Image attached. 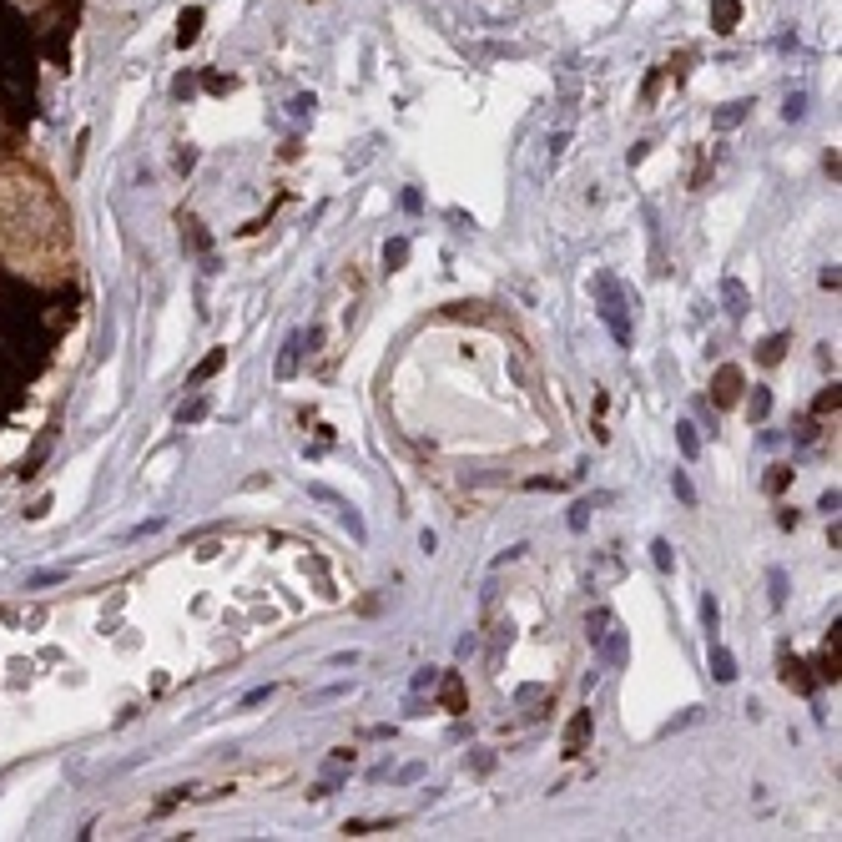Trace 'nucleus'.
I'll use <instances>...</instances> for the list:
<instances>
[{
    "instance_id": "obj_17",
    "label": "nucleus",
    "mask_w": 842,
    "mask_h": 842,
    "mask_svg": "<svg viewBox=\"0 0 842 842\" xmlns=\"http://www.w3.org/2000/svg\"><path fill=\"white\" fill-rule=\"evenodd\" d=\"M651 560H655V570H676V550H671V540H651Z\"/></svg>"
},
{
    "instance_id": "obj_6",
    "label": "nucleus",
    "mask_w": 842,
    "mask_h": 842,
    "mask_svg": "<svg viewBox=\"0 0 842 842\" xmlns=\"http://www.w3.org/2000/svg\"><path fill=\"white\" fill-rule=\"evenodd\" d=\"M298 353H303V333H293V338L282 344V359H278V378H293V374H298Z\"/></svg>"
},
{
    "instance_id": "obj_7",
    "label": "nucleus",
    "mask_w": 842,
    "mask_h": 842,
    "mask_svg": "<svg viewBox=\"0 0 842 842\" xmlns=\"http://www.w3.org/2000/svg\"><path fill=\"white\" fill-rule=\"evenodd\" d=\"M676 444H681V454H687V459H696V454H702V434H696V424H691V419L676 424Z\"/></svg>"
},
{
    "instance_id": "obj_8",
    "label": "nucleus",
    "mask_w": 842,
    "mask_h": 842,
    "mask_svg": "<svg viewBox=\"0 0 842 842\" xmlns=\"http://www.w3.org/2000/svg\"><path fill=\"white\" fill-rule=\"evenodd\" d=\"M333 510H338V520H344L348 530H353V540H363V535H369V530H363V520H359V510H353V504H348L344 495L333 499Z\"/></svg>"
},
{
    "instance_id": "obj_27",
    "label": "nucleus",
    "mask_w": 842,
    "mask_h": 842,
    "mask_svg": "<svg viewBox=\"0 0 842 842\" xmlns=\"http://www.w3.org/2000/svg\"><path fill=\"white\" fill-rule=\"evenodd\" d=\"M267 696H273V687H252L248 696H242V706H258V702H267Z\"/></svg>"
},
{
    "instance_id": "obj_3",
    "label": "nucleus",
    "mask_w": 842,
    "mask_h": 842,
    "mask_svg": "<svg viewBox=\"0 0 842 842\" xmlns=\"http://www.w3.org/2000/svg\"><path fill=\"white\" fill-rule=\"evenodd\" d=\"M711 676H717L721 687H732V681H736V655L727 651L717 636H711Z\"/></svg>"
},
{
    "instance_id": "obj_12",
    "label": "nucleus",
    "mask_w": 842,
    "mask_h": 842,
    "mask_svg": "<svg viewBox=\"0 0 842 842\" xmlns=\"http://www.w3.org/2000/svg\"><path fill=\"white\" fill-rule=\"evenodd\" d=\"M610 495H591V499H580L576 510H570V530H585V520H591V510L595 504H606Z\"/></svg>"
},
{
    "instance_id": "obj_10",
    "label": "nucleus",
    "mask_w": 842,
    "mask_h": 842,
    "mask_svg": "<svg viewBox=\"0 0 842 842\" xmlns=\"http://www.w3.org/2000/svg\"><path fill=\"white\" fill-rule=\"evenodd\" d=\"M444 706H449V711H465V687H459V671H449V676H444Z\"/></svg>"
},
{
    "instance_id": "obj_28",
    "label": "nucleus",
    "mask_w": 842,
    "mask_h": 842,
    "mask_svg": "<svg viewBox=\"0 0 842 842\" xmlns=\"http://www.w3.org/2000/svg\"><path fill=\"white\" fill-rule=\"evenodd\" d=\"M787 480H792V469H777V474H772V480H767V489H772V495H777V489H787Z\"/></svg>"
},
{
    "instance_id": "obj_26",
    "label": "nucleus",
    "mask_w": 842,
    "mask_h": 842,
    "mask_svg": "<svg viewBox=\"0 0 842 842\" xmlns=\"http://www.w3.org/2000/svg\"><path fill=\"white\" fill-rule=\"evenodd\" d=\"M696 717H702V706H687V711H681V717H676V721L666 727V736H671V732H681V727H691Z\"/></svg>"
},
{
    "instance_id": "obj_23",
    "label": "nucleus",
    "mask_w": 842,
    "mask_h": 842,
    "mask_svg": "<svg viewBox=\"0 0 842 842\" xmlns=\"http://www.w3.org/2000/svg\"><path fill=\"white\" fill-rule=\"evenodd\" d=\"M782 116H787V122H802V116H807V96H787Z\"/></svg>"
},
{
    "instance_id": "obj_22",
    "label": "nucleus",
    "mask_w": 842,
    "mask_h": 842,
    "mask_svg": "<svg viewBox=\"0 0 842 842\" xmlns=\"http://www.w3.org/2000/svg\"><path fill=\"white\" fill-rule=\"evenodd\" d=\"M736 20V0H717V31H732Z\"/></svg>"
},
{
    "instance_id": "obj_5",
    "label": "nucleus",
    "mask_w": 842,
    "mask_h": 842,
    "mask_svg": "<svg viewBox=\"0 0 842 842\" xmlns=\"http://www.w3.org/2000/svg\"><path fill=\"white\" fill-rule=\"evenodd\" d=\"M742 399V369H717V404H736Z\"/></svg>"
},
{
    "instance_id": "obj_25",
    "label": "nucleus",
    "mask_w": 842,
    "mask_h": 842,
    "mask_svg": "<svg viewBox=\"0 0 842 842\" xmlns=\"http://www.w3.org/2000/svg\"><path fill=\"white\" fill-rule=\"evenodd\" d=\"M606 625H610V610H595V616H591V625H585V631H591V640H600V636H606Z\"/></svg>"
},
{
    "instance_id": "obj_2",
    "label": "nucleus",
    "mask_w": 842,
    "mask_h": 842,
    "mask_svg": "<svg viewBox=\"0 0 842 842\" xmlns=\"http://www.w3.org/2000/svg\"><path fill=\"white\" fill-rule=\"evenodd\" d=\"M591 732H595L591 711H576V717H570V727H565V757H580V751H585V742H591Z\"/></svg>"
},
{
    "instance_id": "obj_18",
    "label": "nucleus",
    "mask_w": 842,
    "mask_h": 842,
    "mask_svg": "<svg viewBox=\"0 0 842 842\" xmlns=\"http://www.w3.org/2000/svg\"><path fill=\"white\" fill-rule=\"evenodd\" d=\"M404 258H409V237H393L389 248H384V263H389V273H393V267H404Z\"/></svg>"
},
{
    "instance_id": "obj_1",
    "label": "nucleus",
    "mask_w": 842,
    "mask_h": 842,
    "mask_svg": "<svg viewBox=\"0 0 842 842\" xmlns=\"http://www.w3.org/2000/svg\"><path fill=\"white\" fill-rule=\"evenodd\" d=\"M591 293L600 298V318L610 323V333H616V344H621V348H631V323H625V298H621V288H616V278H610V273H595V278H591Z\"/></svg>"
},
{
    "instance_id": "obj_9",
    "label": "nucleus",
    "mask_w": 842,
    "mask_h": 842,
    "mask_svg": "<svg viewBox=\"0 0 842 842\" xmlns=\"http://www.w3.org/2000/svg\"><path fill=\"white\" fill-rule=\"evenodd\" d=\"M787 344H792L787 333H772V338H767V344L757 348V359H762V363H782V353H787Z\"/></svg>"
},
{
    "instance_id": "obj_29",
    "label": "nucleus",
    "mask_w": 842,
    "mask_h": 842,
    "mask_svg": "<svg viewBox=\"0 0 842 842\" xmlns=\"http://www.w3.org/2000/svg\"><path fill=\"white\" fill-rule=\"evenodd\" d=\"M827 409H838V389H827L822 399H817V414H827Z\"/></svg>"
},
{
    "instance_id": "obj_4",
    "label": "nucleus",
    "mask_w": 842,
    "mask_h": 842,
    "mask_svg": "<svg viewBox=\"0 0 842 842\" xmlns=\"http://www.w3.org/2000/svg\"><path fill=\"white\" fill-rule=\"evenodd\" d=\"M721 298H727V313H732V318H747L751 298H747V288H742V278H721Z\"/></svg>"
},
{
    "instance_id": "obj_11",
    "label": "nucleus",
    "mask_w": 842,
    "mask_h": 842,
    "mask_svg": "<svg viewBox=\"0 0 842 842\" xmlns=\"http://www.w3.org/2000/svg\"><path fill=\"white\" fill-rule=\"evenodd\" d=\"M222 363H227V348H212V353H207L203 363H197V374H192V384H203V378H212L222 369Z\"/></svg>"
},
{
    "instance_id": "obj_21",
    "label": "nucleus",
    "mask_w": 842,
    "mask_h": 842,
    "mask_svg": "<svg viewBox=\"0 0 842 842\" xmlns=\"http://www.w3.org/2000/svg\"><path fill=\"white\" fill-rule=\"evenodd\" d=\"M767 585H772V606L782 610V600H787V576H782V570H767Z\"/></svg>"
},
{
    "instance_id": "obj_20",
    "label": "nucleus",
    "mask_w": 842,
    "mask_h": 842,
    "mask_svg": "<svg viewBox=\"0 0 842 842\" xmlns=\"http://www.w3.org/2000/svg\"><path fill=\"white\" fill-rule=\"evenodd\" d=\"M203 414H207V399H192V404L177 409V424H197Z\"/></svg>"
},
{
    "instance_id": "obj_24",
    "label": "nucleus",
    "mask_w": 842,
    "mask_h": 842,
    "mask_svg": "<svg viewBox=\"0 0 842 842\" xmlns=\"http://www.w3.org/2000/svg\"><path fill=\"white\" fill-rule=\"evenodd\" d=\"M702 621H706V636H711V631H717V621H721V610H717V600H711V595L702 600Z\"/></svg>"
},
{
    "instance_id": "obj_19",
    "label": "nucleus",
    "mask_w": 842,
    "mask_h": 842,
    "mask_svg": "<svg viewBox=\"0 0 842 842\" xmlns=\"http://www.w3.org/2000/svg\"><path fill=\"white\" fill-rule=\"evenodd\" d=\"M197 26H203V11H187V16H182V31H177V41H182V46H187V41H197Z\"/></svg>"
},
{
    "instance_id": "obj_16",
    "label": "nucleus",
    "mask_w": 842,
    "mask_h": 842,
    "mask_svg": "<svg viewBox=\"0 0 842 842\" xmlns=\"http://www.w3.org/2000/svg\"><path fill=\"white\" fill-rule=\"evenodd\" d=\"M747 414H751V419H757V424H762L767 414H772V393H767V389H751V399H747Z\"/></svg>"
},
{
    "instance_id": "obj_14",
    "label": "nucleus",
    "mask_w": 842,
    "mask_h": 842,
    "mask_svg": "<svg viewBox=\"0 0 842 842\" xmlns=\"http://www.w3.org/2000/svg\"><path fill=\"white\" fill-rule=\"evenodd\" d=\"M802 671H807L802 661H782V681H787V687H797V691H812V681L802 676Z\"/></svg>"
},
{
    "instance_id": "obj_13",
    "label": "nucleus",
    "mask_w": 842,
    "mask_h": 842,
    "mask_svg": "<svg viewBox=\"0 0 842 842\" xmlns=\"http://www.w3.org/2000/svg\"><path fill=\"white\" fill-rule=\"evenodd\" d=\"M671 489H676V499H681V504H696V489H691V480H687V469H671Z\"/></svg>"
},
{
    "instance_id": "obj_15",
    "label": "nucleus",
    "mask_w": 842,
    "mask_h": 842,
    "mask_svg": "<svg viewBox=\"0 0 842 842\" xmlns=\"http://www.w3.org/2000/svg\"><path fill=\"white\" fill-rule=\"evenodd\" d=\"M742 116H747V101H732L727 111H717V122H711V126H717V131H732V126L742 122Z\"/></svg>"
}]
</instances>
